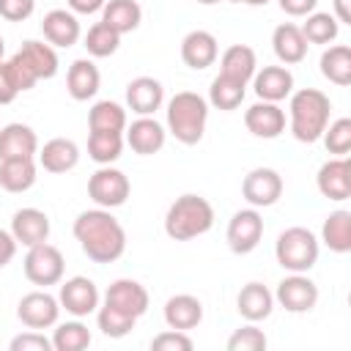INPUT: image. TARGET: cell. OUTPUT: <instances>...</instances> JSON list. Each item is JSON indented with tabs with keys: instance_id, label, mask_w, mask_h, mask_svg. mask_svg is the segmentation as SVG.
Listing matches in <instances>:
<instances>
[{
	"instance_id": "37",
	"label": "cell",
	"mask_w": 351,
	"mask_h": 351,
	"mask_svg": "<svg viewBox=\"0 0 351 351\" xmlns=\"http://www.w3.org/2000/svg\"><path fill=\"white\" fill-rule=\"evenodd\" d=\"M123 132H90L88 134V156L96 165H112L123 154Z\"/></svg>"
},
{
	"instance_id": "27",
	"label": "cell",
	"mask_w": 351,
	"mask_h": 351,
	"mask_svg": "<svg viewBox=\"0 0 351 351\" xmlns=\"http://www.w3.org/2000/svg\"><path fill=\"white\" fill-rule=\"evenodd\" d=\"M236 310H239V315L244 321L258 324V321H263V318L271 315V310H274V293L263 282H255L252 280V282L241 285V291L236 293Z\"/></svg>"
},
{
	"instance_id": "14",
	"label": "cell",
	"mask_w": 351,
	"mask_h": 351,
	"mask_svg": "<svg viewBox=\"0 0 351 351\" xmlns=\"http://www.w3.org/2000/svg\"><path fill=\"white\" fill-rule=\"evenodd\" d=\"M285 110L274 101H255L244 110V126L252 137H261V140H274L285 132Z\"/></svg>"
},
{
	"instance_id": "34",
	"label": "cell",
	"mask_w": 351,
	"mask_h": 351,
	"mask_svg": "<svg viewBox=\"0 0 351 351\" xmlns=\"http://www.w3.org/2000/svg\"><path fill=\"white\" fill-rule=\"evenodd\" d=\"M321 241L337 255L351 252V211L346 208L332 211L321 225Z\"/></svg>"
},
{
	"instance_id": "8",
	"label": "cell",
	"mask_w": 351,
	"mask_h": 351,
	"mask_svg": "<svg viewBox=\"0 0 351 351\" xmlns=\"http://www.w3.org/2000/svg\"><path fill=\"white\" fill-rule=\"evenodd\" d=\"M274 302L293 315L310 313L318 304V285L307 277V271H288V277L277 282Z\"/></svg>"
},
{
	"instance_id": "25",
	"label": "cell",
	"mask_w": 351,
	"mask_h": 351,
	"mask_svg": "<svg viewBox=\"0 0 351 351\" xmlns=\"http://www.w3.org/2000/svg\"><path fill=\"white\" fill-rule=\"evenodd\" d=\"M38 165L47 173H69L80 165V145L69 137H52L38 148Z\"/></svg>"
},
{
	"instance_id": "10",
	"label": "cell",
	"mask_w": 351,
	"mask_h": 351,
	"mask_svg": "<svg viewBox=\"0 0 351 351\" xmlns=\"http://www.w3.org/2000/svg\"><path fill=\"white\" fill-rule=\"evenodd\" d=\"M282 176L274 167H252L241 181V197L252 208H269L282 197Z\"/></svg>"
},
{
	"instance_id": "4",
	"label": "cell",
	"mask_w": 351,
	"mask_h": 351,
	"mask_svg": "<svg viewBox=\"0 0 351 351\" xmlns=\"http://www.w3.org/2000/svg\"><path fill=\"white\" fill-rule=\"evenodd\" d=\"M208 101L195 90H178L167 101V132L181 145H197L206 134Z\"/></svg>"
},
{
	"instance_id": "1",
	"label": "cell",
	"mask_w": 351,
	"mask_h": 351,
	"mask_svg": "<svg viewBox=\"0 0 351 351\" xmlns=\"http://www.w3.org/2000/svg\"><path fill=\"white\" fill-rule=\"evenodd\" d=\"M74 239L93 263H112L126 252V230L110 208H88L74 219Z\"/></svg>"
},
{
	"instance_id": "21",
	"label": "cell",
	"mask_w": 351,
	"mask_h": 351,
	"mask_svg": "<svg viewBox=\"0 0 351 351\" xmlns=\"http://www.w3.org/2000/svg\"><path fill=\"white\" fill-rule=\"evenodd\" d=\"M165 104V88L156 77H134L126 85V107L134 115H154Z\"/></svg>"
},
{
	"instance_id": "39",
	"label": "cell",
	"mask_w": 351,
	"mask_h": 351,
	"mask_svg": "<svg viewBox=\"0 0 351 351\" xmlns=\"http://www.w3.org/2000/svg\"><path fill=\"white\" fill-rule=\"evenodd\" d=\"M49 340H52V348L55 351H82V348L90 346L93 337H90V329L80 318H74V321L55 324Z\"/></svg>"
},
{
	"instance_id": "23",
	"label": "cell",
	"mask_w": 351,
	"mask_h": 351,
	"mask_svg": "<svg viewBox=\"0 0 351 351\" xmlns=\"http://www.w3.org/2000/svg\"><path fill=\"white\" fill-rule=\"evenodd\" d=\"M307 38L302 36V27L293 22H282L271 33V49L282 66H296L307 58Z\"/></svg>"
},
{
	"instance_id": "40",
	"label": "cell",
	"mask_w": 351,
	"mask_h": 351,
	"mask_svg": "<svg viewBox=\"0 0 351 351\" xmlns=\"http://www.w3.org/2000/svg\"><path fill=\"white\" fill-rule=\"evenodd\" d=\"M302 27V36L307 38V44H332L340 33V22L335 19V14L329 11H313L304 16V25Z\"/></svg>"
},
{
	"instance_id": "50",
	"label": "cell",
	"mask_w": 351,
	"mask_h": 351,
	"mask_svg": "<svg viewBox=\"0 0 351 351\" xmlns=\"http://www.w3.org/2000/svg\"><path fill=\"white\" fill-rule=\"evenodd\" d=\"M335 19L340 25H351V0H335Z\"/></svg>"
},
{
	"instance_id": "19",
	"label": "cell",
	"mask_w": 351,
	"mask_h": 351,
	"mask_svg": "<svg viewBox=\"0 0 351 351\" xmlns=\"http://www.w3.org/2000/svg\"><path fill=\"white\" fill-rule=\"evenodd\" d=\"M11 236L22 247H36V244L47 241L49 239V217H47V211L33 208V206H25V208L14 211V217H11Z\"/></svg>"
},
{
	"instance_id": "33",
	"label": "cell",
	"mask_w": 351,
	"mask_h": 351,
	"mask_svg": "<svg viewBox=\"0 0 351 351\" xmlns=\"http://www.w3.org/2000/svg\"><path fill=\"white\" fill-rule=\"evenodd\" d=\"M321 74L332 82V85H351V47L348 44H332L321 52Z\"/></svg>"
},
{
	"instance_id": "30",
	"label": "cell",
	"mask_w": 351,
	"mask_h": 351,
	"mask_svg": "<svg viewBox=\"0 0 351 351\" xmlns=\"http://www.w3.org/2000/svg\"><path fill=\"white\" fill-rule=\"evenodd\" d=\"M38 167H36V159L33 156H25V159H0V186L11 195H19V192H27L33 184H36V176Z\"/></svg>"
},
{
	"instance_id": "41",
	"label": "cell",
	"mask_w": 351,
	"mask_h": 351,
	"mask_svg": "<svg viewBox=\"0 0 351 351\" xmlns=\"http://www.w3.org/2000/svg\"><path fill=\"white\" fill-rule=\"evenodd\" d=\"M82 47L88 49L90 58H110V55H115L118 47H121V33H115L110 25H104V22L99 19L96 25L88 27V33H85V38H82Z\"/></svg>"
},
{
	"instance_id": "49",
	"label": "cell",
	"mask_w": 351,
	"mask_h": 351,
	"mask_svg": "<svg viewBox=\"0 0 351 351\" xmlns=\"http://www.w3.org/2000/svg\"><path fill=\"white\" fill-rule=\"evenodd\" d=\"M104 3H107V0H66L69 11L82 14V16H88V14H99V11L104 8Z\"/></svg>"
},
{
	"instance_id": "28",
	"label": "cell",
	"mask_w": 351,
	"mask_h": 351,
	"mask_svg": "<svg viewBox=\"0 0 351 351\" xmlns=\"http://www.w3.org/2000/svg\"><path fill=\"white\" fill-rule=\"evenodd\" d=\"M38 154V137L27 123H5L0 129V159H25Z\"/></svg>"
},
{
	"instance_id": "31",
	"label": "cell",
	"mask_w": 351,
	"mask_h": 351,
	"mask_svg": "<svg viewBox=\"0 0 351 351\" xmlns=\"http://www.w3.org/2000/svg\"><path fill=\"white\" fill-rule=\"evenodd\" d=\"M258 71V55L247 44H230L219 58V74L233 77L239 82H250Z\"/></svg>"
},
{
	"instance_id": "38",
	"label": "cell",
	"mask_w": 351,
	"mask_h": 351,
	"mask_svg": "<svg viewBox=\"0 0 351 351\" xmlns=\"http://www.w3.org/2000/svg\"><path fill=\"white\" fill-rule=\"evenodd\" d=\"M96 326L101 329L104 337L121 340V337H126L137 326V318L123 313V310H118V307H112V304H107V302H101L96 307Z\"/></svg>"
},
{
	"instance_id": "20",
	"label": "cell",
	"mask_w": 351,
	"mask_h": 351,
	"mask_svg": "<svg viewBox=\"0 0 351 351\" xmlns=\"http://www.w3.org/2000/svg\"><path fill=\"white\" fill-rule=\"evenodd\" d=\"M104 302L118 307V310H123V313H129V315H134V318H140V315H145L151 299H148V291H145L143 282L121 277V280L110 282V288L104 291Z\"/></svg>"
},
{
	"instance_id": "29",
	"label": "cell",
	"mask_w": 351,
	"mask_h": 351,
	"mask_svg": "<svg viewBox=\"0 0 351 351\" xmlns=\"http://www.w3.org/2000/svg\"><path fill=\"white\" fill-rule=\"evenodd\" d=\"M38 80L33 77V71L16 58L11 55L8 60H0V104H11L19 93L30 90Z\"/></svg>"
},
{
	"instance_id": "18",
	"label": "cell",
	"mask_w": 351,
	"mask_h": 351,
	"mask_svg": "<svg viewBox=\"0 0 351 351\" xmlns=\"http://www.w3.org/2000/svg\"><path fill=\"white\" fill-rule=\"evenodd\" d=\"M219 58V44H217V36L208 33V30H189L184 38H181V60L195 69V71H203L208 66H214Z\"/></svg>"
},
{
	"instance_id": "16",
	"label": "cell",
	"mask_w": 351,
	"mask_h": 351,
	"mask_svg": "<svg viewBox=\"0 0 351 351\" xmlns=\"http://www.w3.org/2000/svg\"><path fill=\"white\" fill-rule=\"evenodd\" d=\"M315 186L329 200H337V203L348 200L351 197V162L346 156H335L324 162L315 176Z\"/></svg>"
},
{
	"instance_id": "35",
	"label": "cell",
	"mask_w": 351,
	"mask_h": 351,
	"mask_svg": "<svg viewBox=\"0 0 351 351\" xmlns=\"http://www.w3.org/2000/svg\"><path fill=\"white\" fill-rule=\"evenodd\" d=\"M247 96V82H239L233 77H225V74H217L211 80V88H208V104L222 110V112H230L236 110Z\"/></svg>"
},
{
	"instance_id": "6",
	"label": "cell",
	"mask_w": 351,
	"mask_h": 351,
	"mask_svg": "<svg viewBox=\"0 0 351 351\" xmlns=\"http://www.w3.org/2000/svg\"><path fill=\"white\" fill-rule=\"evenodd\" d=\"M22 269H25V277L33 285L47 288V285H58L63 280L66 261H63V252L55 244L41 241L36 247H27V255L22 261Z\"/></svg>"
},
{
	"instance_id": "5",
	"label": "cell",
	"mask_w": 351,
	"mask_h": 351,
	"mask_svg": "<svg viewBox=\"0 0 351 351\" xmlns=\"http://www.w3.org/2000/svg\"><path fill=\"white\" fill-rule=\"evenodd\" d=\"M321 244L310 228H285L274 241V258L285 271H310L318 261Z\"/></svg>"
},
{
	"instance_id": "9",
	"label": "cell",
	"mask_w": 351,
	"mask_h": 351,
	"mask_svg": "<svg viewBox=\"0 0 351 351\" xmlns=\"http://www.w3.org/2000/svg\"><path fill=\"white\" fill-rule=\"evenodd\" d=\"M263 239V217L258 208H241L228 219V230H225V241L230 247V252L236 255H250Z\"/></svg>"
},
{
	"instance_id": "15",
	"label": "cell",
	"mask_w": 351,
	"mask_h": 351,
	"mask_svg": "<svg viewBox=\"0 0 351 351\" xmlns=\"http://www.w3.org/2000/svg\"><path fill=\"white\" fill-rule=\"evenodd\" d=\"M41 33H44V41L52 44L55 49H69V47H74L82 38L80 19L69 8H52V11H47L44 19H41Z\"/></svg>"
},
{
	"instance_id": "7",
	"label": "cell",
	"mask_w": 351,
	"mask_h": 351,
	"mask_svg": "<svg viewBox=\"0 0 351 351\" xmlns=\"http://www.w3.org/2000/svg\"><path fill=\"white\" fill-rule=\"evenodd\" d=\"M132 192L129 176L112 165H99V170L88 178V197L99 206V208H118L126 203Z\"/></svg>"
},
{
	"instance_id": "3",
	"label": "cell",
	"mask_w": 351,
	"mask_h": 351,
	"mask_svg": "<svg viewBox=\"0 0 351 351\" xmlns=\"http://www.w3.org/2000/svg\"><path fill=\"white\" fill-rule=\"evenodd\" d=\"M214 228V206L203 195H181L165 214V233L173 241H192Z\"/></svg>"
},
{
	"instance_id": "46",
	"label": "cell",
	"mask_w": 351,
	"mask_h": 351,
	"mask_svg": "<svg viewBox=\"0 0 351 351\" xmlns=\"http://www.w3.org/2000/svg\"><path fill=\"white\" fill-rule=\"evenodd\" d=\"M36 11V0H0V16L8 22H25Z\"/></svg>"
},
{
	"instance_id": "12",
	"label": "cell",
	"mask_w": 351,
	"mask_h": 351,
	"mask_svg": "<svg viewBox=\"0 0 351 351\" xmlns=\"http://www.w3.org/2000/svg\"><path fill=\"white\" fill-rule=\"evenodd\" d=\"M16 318L27 329H49L60 318V302H58V296L47 293V288L44 291H30L19 299Z\"/></svg>"
},
{
	"instance_id": "53",
	"label": "cell",
	"mask_w": 351,
	"mask_h": 351,
	"mask_svg": "<svg viewBox=\"0 0 351 351\" xmlns=\"http://www.w3.org/2000/svg\"><path fill=\"white\" fill-rule=\"evenodd\" d=\"M3 52H5V41H3V36H0V60H3Z\"/></svg>"
},
{
	"instance_id": "42",
	"label": "cell",
	"mask_w": 351,
	"mask_h": 351,
	"mask_svg": "<svg viewBox=\"0 0 351 351\" xmlns=\"http://www.w3.org/2000/svg\"><path fill=\"white\" fill-rule=\"evenodd\" d=\"M324 145L329 154L335 156H346L351 151V118H337V121H329L324 134H321Z\"/></svg>"
},
{
	"instance_id": "45",
	"label": "cell",
	"mask_w": 351,
	"mask_h": 351,
	"mask_svg": "<svg viewBox=\"0 0 351 351\" xmlns=\"http://www.w3.org/2000/svg\"><path fill=\"white\" fill-rule=\"evenodd\" d=\"M8 348H11V351H55V348H52V340H49L41 329H27V332L16 335Z\"/></svg>"
},
{
	"instance_id": "11",
	"label": "cell",
	"mask_w": 351,
	"mask_h": 351,
	"mask_svg": "<svg viewBox=\"0 0 351 351\" xmlns=\"http://www.w3.org/2000/svg\"><path fill=\"white\" fill-rule=\"evenodd\" d=\"M58 302H60V310H66L69 315L74 318H85L90 313H96V307L101 304V296H99V288L90 277H69V280H60V291H58Z\"/></svg>"
},
{
	"instance_id": "22",
	"label": "cell",
	"mask_w": 351,
	"mask_h": 351,
	"mask_svg": "<svg viewBox=\"0 0 351 351\" xmlns=\"http://www.w3.org/2000/svg\"><path fill=\"white\" fill-rule=\"evenodd\" d=\"M162 315H165L167 329L189 332V329L200 326V321H203V302L192 293H176L165 302Z\"/></svg>"
},
{
	"instance_id": "2",
	"label": "cell",
	"mask_w": 351,
	"mask_h": 351,
	"mask_svg": "<svg viewBox=\"0 0 351 351\" xmlns=\"http://www.w3.org/2000/svg\"><path fill=\"white\" fill-rule=\"evenodd\" d=\"M332 115V101L318 88H302L288 96V126L299 143H318Z\"/></svg>"
},
{
	"instance_id": "13",
	"label": "cell",
	"mask_w": 351,
	"mask_h": 351,
	"mask_svg": "<svg viewBox=\"0 0 351 351\" xmlns=\"http://www.w3.org/2000/svg\"><path fill=\"white\" fill-rule=\"evenodd\" d=\"M123 132H126V134H123L126 145H129L134 154H140V156H154V154H159V151L165 148V143H167V129H165L154 115H137L132 123H126Z\"/></svg>"
},
{
	"instance_id": "24",
	"label": "cell",
	"mask_w": 351,
	"mask_h": 351,
	"mask_svg": "<svg viewBox=\"0 0 351 351\" xmlns=\"http://www.w3.org/2000/svg\"><path fill=\"white\" fill-rule=\"evenodd\" d=\"M101 88V74H99V66L90 60V58H77L69 71H66V90L74 101H88L99 93Z\"/></svg>"
},
{
	"instance_id": "36",
	"label": "cell",
	"mask_w": 351,
	"mask_h": 351,
	"mask_svg": "<svg viewBox=\"0 0 351 351\" xmlns=\"http://www.w3.org/2000/svg\"><path fill=\"white\" fill-rule=\"evenodd\" d=\"M88 129L90 132H123L126 129V107L110 99L96 101L88 110Z\"/></svg>"
},
{
	"instance_id": "17",
	"label": "cell",
	"mask_w": 351,
	"mask_h": 351,
	"mask_svg": "<svg viewBox=\"0 0 351 351\" xmlns=\"http://www.w3.org/2000/svg\"><path fill=\"white\" fill-rule=\"evenodd\" d=\"M252 90L261 101H274L280 104L293 93V74L288 66H263L252 74Z\"/></svg>"
},
{
	"instance_id": "48",
	"label": "cell",
	"mask_w": 351,
	"mask_h": 351,
	"mask_svg": "<svg viewBox=\"0 0 351 351\" xmlns=\"http://www.w3.org/2000/svg\"><path fill=\"white\" fill-rule=\"evenodd\" d=\"M16 239L11 236V230H3L0 228V269H5L11 261H14V255H16Z\"/></svg>"
},
{
	"instance_id": "44",
	"label": "cell",
	"mask_w": 351,
	"mask_h": 351,
	"mask_svg": "<svg viewBox=\"0 0 351 351\" xmlns=\"http://www.w3.org/2000/svg\"><path fill=\"white\" fill-rule=\"evenodd\" d=\"M192 346H195L192 337L186 332H178V329H165L151 340L154 351H192Z\"/></svg>"
},
{
	"instance_id": "43",
	"label": "cell",
	"mask_w": 351,
	"mask_h": 351,
	"mask_svg": "<svg viewBox=\"0 0 351 351\" xmlns=\"http://www.w3.org/2000/svg\"><path fill=\"white\" fill-rule=\"evenodd\" d=\"M266 346H269V340H266L263 329H258L252 321H247L228 337V351H263Z\"/></svg>"
},
{
	"instance_id": "26",
	"label": "cell",
	"mask_w": 351,
	"mask_h": 351,
	"mask_svg": "<svg viewBox=\"0 0 351 351\" xmlns=\"http://www.w3.org/2000/svg\"><path fill=\"white\" fill-rule=\"evenodd\" d=\"M30 71H33V77L36 80H52L55 74H58V66H60V60H58V52H55V47L52 44H44V41H36V38H27V41H22V47L14 52Z\"/></svg>"
},
{
	"instance_id": "51",
	"label": "cell",
	"mask_w": 351,
	"mask_h": 351,
	"mask_svg": "<svg viewBox=\"0 0 351 351\" xmlns=\"http://www.w3.org/2000/svg\"><path fill=\"white\" fill-rule=\"evenodd\" d=\"M241 3H244V5H266L269 0H241Z\"/></svg>"
},
{
	"instance_id": "47",
	"label": "cell",
	"mask_w": 351,
	"mask_h": 351,
	"mask_svg": "<svg viewBox=\"0 0 351 351\" xmlns=\"http://www.w3.org/2000/svg\"><path fill=\"white\" fill-rule=\"evenodd\" d=\"M277 3L288 16H307L318 8V0H277Z\"/></svg>"
},
{
	"instance_id": "32",
	"label": "cell",
	"mask_w": 351,
	"mask_h": 351,
	"mask_svg": "<svg viewBox=\"0 0 351 351\" xmlns=\"http://www.w3.org/2000/svg\"><path fill=\"white\" fill-rule=\"evenodd\" d=\"M101 22L110 25L115 33H132L143 22V8L137 0H107L101 8Z\"/></svg>"
},
{
	"instance_id": "52",
	"label": "cell",
	"mask_w": 351,
	"mask_h": 351,
	"mask_svg": "<svg viewBox=\"0 0 351 351\" xmlns=\"http://www.w3.org/2000/svg\"><path fill=\"white\" fill-rule=\"evenodd\" d=\"M195 3H200V5H214V3H219V0H195Z\"/></svg>"
}]
</instances>
